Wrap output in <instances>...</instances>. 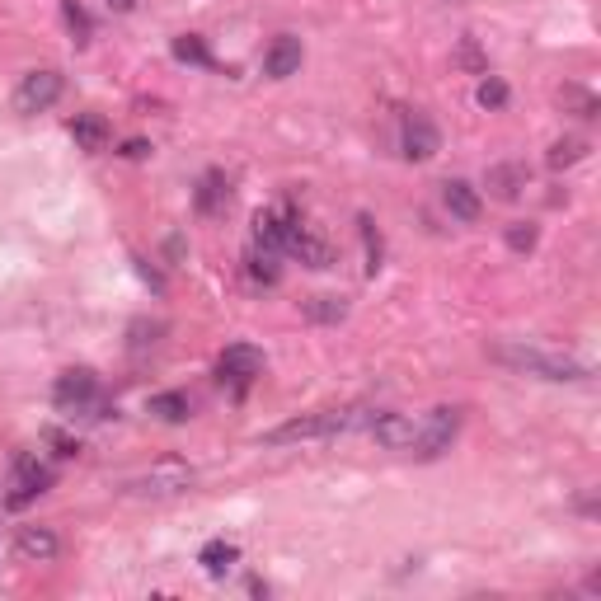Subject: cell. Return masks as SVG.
<instances>
[{
  "label": "cell",
  "mask_w": 601,
  "mask_h": 601,
  "mask_svg": "<svg viewBox=\"0 0 601 601\" xmlns=\"http://www.w3.org/2000/svg\"><path fill=\"white\" fill-rule=\"evenodd\" d=\"M235 559H240V550H235L231 540H207V545H202V555H198V564L207 573H226Z\"/></svg>",
  "instance_id": "obj_20"
},
{
  "label": "cell",
  "mask_w": 601,
  "mask_h": 601,
  "mask_svg": "<svg viewBox=\"0 0 601 601\" xmlns=\"http://www.w3.org/2000/svg\"><path fill=\"white\" fill-rule=\"evenodd\" d=\"M503 240H508V249H512V254H531V249H536V240H540V231H536V226H531V221H512V226H508V235H503Z\"/></svg>",
  "instance_id": "obj_25"
},
{
  "label": "cell",
  "mask_w": 601,
  "mask_h": 601,
  "mask_svg": "<svg viewBox=\"0 0 601 601\" xmlns=\"http://www.w3.org/2000/svg\"><path fill=\"white\" fill-rule=\"evenodd\" d=\"M526 184H531V174H526V165H517V160L489 165V174H484V188H489V198H498V202H517L526 193Z\"/></svg>",
  "instance_id": "obj_12"
},
{
  "label": "cell",
  "mask_w": 601,
  "mask_h": 601,
  "mask_svg": "<svg viewBox=\"0 0 601 601\" xmlns=\"http://www.w3.org/2000/svg\"><path fill=\"white\" fill-rule=\"evenodd\" d=\"M494 362H503L512 371H526V376H545V381H578L583 376V362H573L564 353H545V348H526V343L494 348Z\"/></svg>",
  "instance_id": "obj_2"
},
{
  "label": "cell",
  "mask_w": 601,
  "mask_h": 601,
  "mask_svg": "<svg viewBox=\"0 0 601 601\" xmlns=\"http://www.w3.org/2000/svg\"><path fill=\"white\" fill-rule=\"evenodd\" d=\"M367 432L381 442L386 451H414V437H418V423L404 414H376L367 423Z\"/></svg>",
  "instance_id": "obj_10"
},
{
  "label": "cell",
  "mask_w": 601,
  "mask_h": 601,
  "mask_svg": "<svg viewBox=\"0 0 601 601\" xmlns=\"http://www.w3.org/2000/svg\"><path fill=\"white\" fill-rule=\"evenodd\" d=\"M62 15L71 24V33H76V43H90V15L80 10V0H62Z\"/></svg>",
  "instance_id": "obj_28"
},
{
  "label": "cell",
  "mask_w": 601,
  "mask_h": 601,
  "mask_svg": "<svg viewBox=\"0 0 601 601\" xmlns=\"http://www.w3.org/2000/svg\"><path fill=\"white\" fill-rule=\"evenodd\" d=\"M10 489H15V494H10V508H24L29 498H38V494L52 489V470L38 465L33 456H19L15 461V484H10Z\"/></svg>",
  "instance_id": "obj_11"
},
{
  "label": "cell",
  "mask_w": 601,
  "mask_h": 601,
  "mask_svg": "<svg viewBox=\"0 0 601 601\" xmlns=\"http://www.w3.org/2000/svg\"><path fill=\"white\" fill-rule=\"evenodd\" d=\"M442 202H447V212L456 221H479V193L465 179H447L442 184Z\"/></svg>",
  "instance_id": "obj_16"
},
{
  "label": "cell",
  "mask_w": 601,
  "mask_h": 601,
  "mask_svg": "<svg viewBox=\"0 0 601 601\" xmlns=\"http://www.w3.org/2000/svg\"><path fill=\"white\" fill-rule=\"evenodd\" d=\"M123 155H127V160H146V155H151V141H127V146H123Z\"/></svg>",
  "instance_id": "obj_31"
},
{
  "label": "cell",
  "mask_w": 601,
  "mask_h": 601,
  "mask_svg": "<svg viewBox=\"0 0 601 601\" xmlns=\"http://www.w3.org/2000/svg\"><path fill=\"white\" fill-rule=\"evenodd\" d=\"M71 137H76V146H85V151H104L108 146V123L99 118V113H80L76 123H71Z\"/></svg>",
  "instance_id": "obj_18"
},
{
  "label": "cell",
  "mask_w": 601,
  "mask_h": 601,
  "mask_svg": "<svg viewBox=\"0 0 601 601\" xmlns=\"http://www.w3.org/2000/svg\"><path fill=\"white\" fill-rule=\"evenodd\" d=\"M306 315L315 324H339L343 315H348V301L343 296H310L306 301Z\"/></svg>",
  "instance_id": "obj_22"
},
{
  "label": "cell",
  "mask_w": 601,
  "mask_h": 601,
  "mask_svg": "<svg viewBox=\"0 0 601 601\" xmlns=\"http://www.w3.org/2000/svg\"><path fill=\"white\" fill-rule=\"evenodd\" d=\"M404 160H432L437 155V146H442V137H437V127H432L428 113H409L404 118Z\"/></svg>",
  "instance_id": "obj_9"
},
{
  "label": "cell",
  "mask_w": 601,
  "mask_h": 601,
  "mask_svg": "<svg viewBox=\"0 0 601 601\" xmlns=\"http://www.w3.org/2000/svg\"><path fill=\"white\" fill-rule=\"evenodd\" d=\"M62 99V71H29V76L15 85V113L33 118V113H47V108Z\"/></svg>",
  "instance_id": "obj_6"
},
{
  "label": "cell",
  "mask_w": 601,
  "mask_h": 601,
  "mask_svg": "<svg viewBox=\"0 0 601 601\" xmlns=\"http://www.w3.org/2000/svg\"><path fill=\"white\" fill-rule=\"evenodd\" d=\"M226 202H231V184H226V174L207 170L198 179V188H193V207H198L202 216H221V212H226Z\"/></svg>",
  "instance_id": "obj_13"
},
{
  "label": "cell",
  "mask_w": 601,
  "mask_h": 601,
  "mask_svg": "<svg viewBox=\"0 0 601 601\" xmlns=\"http://www.w3.org/2000/svg\"><path fill=\"white\" fill-rule=\"evenodd\" d=\"M47 442L57 447V456H76V451H80V442H71L66 432H47Z\"/></svg>",
  "instance_id": "obj_29"
},
{
  "label": "cell",
  "mask_w": 601,
  "mask_h": 601,
  "mask_svg": "<svg viewBox=\"0 0 601 601\" xmlns=\"http://www.w3.org/2000/svg\"><path fill=\"white\" fill-rule=\"evenodd\" d=\"M371 418H376V409H367V404H353V409H324V414L292 418V423H282V428L263 432V442H268V447H287V442H324V437H343V432L367 428Z\"/></svg>",
  "instance_id": "obj_1"
},
{
  "label": "cell",
  "mask_w": 601,
  "mask_h": 601,
  "mask_svg": "<svg viewBox=\"0 0 601 601\" xmlns=\"http://www.w3.org/2000/svg\"><path fill=\"white\" fill-rule=\"evenodd\" d=\"M559 104L578 108V118H597V99L587 90H578V85H564V90H559Z\"/></svg>",
  "instance_id": "obj_27"
},
{
  "label": "cell",
  "mask_w": 601,
  "mask_h": 601,
  "mask_svg": "<svg viewBox=\"0 0 601 601\" xmlns=\"http://www.w3.org/2000/svg\"><path fill=\"white\" fill-rule=\"evenodd\" d=\"M296 254V259L306 263V268H329V263H334V249L324 245V240H315V235L310 231H296L292 235V245H287Z\"/></svg>",
  "instance_id": "obj_17"
},
{
  "label": "cell",
  "mask_w": 601,
  "mask_h": 601,
  "mask_svg": "<svg viewBox=\"0 0 601 601\" xmlns=\"http://www.w3.org/2000/svg\"><path fill=\"white\" fill-rule=\"evenodd\" d=\"M216 376H221V381H235V386L245 390L254 376H263V353L249 348V343H235V348H226V353L216 357Z\"/></svg>",
  "instance_id": "obj_8"
},
{
  "label": "cell",
  "mask_w": 601,
  "mask_h": 601,
  "mask_svg": "<svg viewBox=\"0 0 601 601\" xmlns=\"http://www.w3.org/2000/svg\"><path fill=\"white\" fill-rule=\"evenodd\" d=\"M583 155H587V141L583 137H559L555 146H550V155H545V160H550V170H569V165H578Z\"/></svg>",
  "instance_id": "obj_21"
},
{
  "label": "cell",
  "mask_w": 601,
  "mask_h": 601,
  "mask_svg": "<svg viewBox=\"0 0 601 601\" xmlns=\"http://www.w3.org/2000/svg\"><path fill=\"white\" fill-rule=\"evenodd\" d=\"M456 432H461V409H451V404H442V409H432L423 423H418V437H414V451L423 456V461H437L442 451L456 442Z\"/></svg>",
  "instance_id": "obj_5"
},
{
  "label": "cell",
  "mask_w": 601,
  "mask_h": 601,
  "mask_svg": "<svg viewBox=\"0 0 601 601\" xmlns=\"http://www.w3.org/2000/svg\"><path fill=\"white\" fill-rule=\"evenodd\" d=\"M249 278L263 282V287H273V282L282 278V268H278V254H268V249H249Z\"/></svg>",
  "instance_id": "obj_23"
},
{
  "label": "cell",
  "mask_w": 601,
  "mask_h": 601,
  "mask_svg": "<svg viewBox=\"0 0 601 601\" xmlns=\"http://www.w3.org/2000/svg\"><path fill=\"white\" fill-rule=\"evenodd\" d=\"M151 414L160 418V423H184V418L193 414V404H188L184 390H165V395H151Z\"/></svg>",
  "instance_id": "obj_19"
},
{
  "label": "cell",
  "mask_w": 601,
  "mask_h": 601,
  "mask_svg": "<svg viewBox=\"0 0 601 601\" xmlns=\"http://www.w3.org/2000/svg\"><path fill=\"white\" fill-rule=\"evenodd\" d=\"M263 71L273 80H287L301 71V38H292V33H282V38H273V47H268V57H263Z\"/></svg>",
  "instance_id": "obj_14"
},
{
  "label": "cell",
  "mask_w": 601,
  "mask_h": 601,
  "mask_svg": "<svg viewBox=\"0 0 601 601\" xmlns=\"http://www.w3.org/2000/svg\"><path fill=\"white\" fill-rule=\"evenodd\" d=\"M461 62L470 66V71H484V62H479V47H475V38H465V43H461Z\"/></svg>",
  "instance_id": "obj_30"
},
{
  "label": "cell",
  "mask_w": 601,
  "mask_h": 601,
  "mask_svg": "<svg viewBox=\"0 0 601 601\" xmlns=\"http://www.w3.org/2000/svg\"><path fill=\"white\" fill-rule=\"evenodd\" d=\"M296 231H301V221H296L292 207H273V212L254 216V245L268 249V254H278V249L292 245Z\"/></svg>",
  "instance_id": "obj_7"
},
{
  "label": "cell",
  "mask_w": 601,
  "mask_h": 601,
  "mask_svg": "<svg viewBox=\"0 0 601 601\" xmlns=\"http://www.w3.org/2000/svg\"><path fill=\"white\" fill-rule=\"evenodd\" d=\"M52 400L62 414H80V418H104V395H99V381H94V371H62L57 376V386H52Z\"/></svg>",
  "instance_id": "obj_3"
},
{
  "label": "cell",
  "mask_w": 601,
  "mask_h": 601,
  "mask_svg": "<svg viewBox=\"0 0 601 601\" xmlns=\"http://www.w3.org/2000/svg\"><path fill=\"white\" fill-rule=\"evenodd\" d=\"M132 5H137V0H108V10H118V15H127Z\"/></svg>",
  "instance_id": "obj_32"
},
{
  "label": "cell",
  "mask_w": 601,
  "mask_h": 601,
  "mask_svg": "<svg viewBox=\"0 0 601 601\" xmlns=\"http://www.w3.org/2000/svg\"><path fill=\"white\" fill-rule=\"evenodd\" d=\"M188 484H193V470H188V465L160 461V465H151L146 475L127 479L123 494H132V498H174V494H184Z\"/></svg>",
  "instance_id": "obj_4"
},
{
  "label": "cell",
  "mask_w": 601,
  "mask_h": 601,
  "mask_svg": "<svg viewBox=\"0 0 601 601\" xmlns=\"http://www.w3.org/2000/svg\"><path fill=\"white\" fill-rule=\"evenodd\" d=\"M174 57H179V62H193V66H212V52H207V43H202L198 33L174 38Z\"/></svg>",
  "instance_id": "obj_24"
},
{
  "label": "cell",
  "mask_w": 601,
  "mask_h": 601,
  "mask_svg": "<svg viewBox=\"0 0 601 601\" xmlns=\"http://www.w3.org/2000/svg\"><path fill=\"white\" fill-rule=\"evenodd\" d=\"M475 99H479V108H503V104H508V85H503V80H498V76L479 80Z\"/></svg>",
  "instance_id": "obj_26"
},
{
  "label": "cell",
  "mask_w": 601,
  "mask_h": 601,
  "mask_svg": "<svg viewBox=\"0 0 601 601\" xmlns=\"http://www.w3.org/2000/svg\"><path fill=\"white\" fill-rule=\"evenodd\" d=\"M15 550L19 559H52L57 550H62V540H57V531H47V526H19L15 531Z\"/></svg>",
  "instance_id": "obj_15"
}]
</instances>
